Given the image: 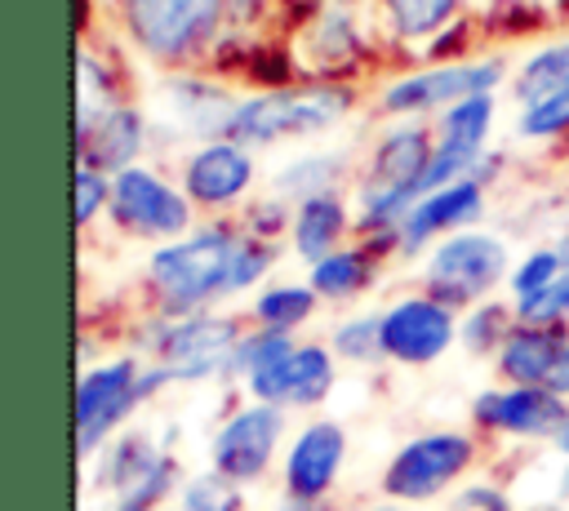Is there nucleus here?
<instances>
[{"label":"nucleus","instance_id":"obj_1","mask_svg":"<svg viewBox=\"0 0 569 511\" xmlns=\"http://www.w3.org/2000/svg\"><path fill=\"white\" fill-rule=\"evenodd\" d=\"M240 236L231 227H200L182 240H169L151 253L147 280L164 307V315H196L213 298L227 293L231 258Z\"/></svg>","mask_w":569,"mask_h":511},{"label":"nucleus","instance_id":"obj_2","mask_svg":"<svg viewBox=\"0 0 569 511\" xmlns=\"http://www.w3.org/2000/svg\"><path fill=\"white\" fill-rule=\"evenodd\" d=\"M164 382H173L160 364H138L133 355L102 360L80 373L76 387V449L80 458H93L102 444H111V431L142 404L151 400Z\"/></svg>","mask_w":569,"mask_h":511},{"label":"nucleus","instance_id":"obj_3","mask_svg":"<svg viewBox=\"0 0 569 511\" xmlns=\"http://www.w3.org/2000/svg\"><path fill=\"white\" fill-rule=\"evenodd\" d=\"M240 338H244L240 320L218 315V311L164 315L142 333V342L151 351V364H160L173 382H200V378L227 373Z\"/></svg>","mask_w":569,"mask_h":511},{"label":"nucleus","instance_id":"obj_4","mask_svg":"<svg viewBox=\"0 0 569 511\" xmlns=\"http://www.w3.org/2000/svg\"><path fill=\"white\" fill-rule=\"evenodd\" d=\"M93 484L111 493V502L124 507H142V511H164V502L173 493H182V471L178 458L156 444L147 431H124L111 444H102L98 467H93Z\"/></svg>","mask_w":569,"mask_h":511},{"label":"nucleus","instance_id":"obj_5","mask_svg":"<svg viewBox=\"0 0 569 511\" xmlns=\"http://www.w3.org/2000/svg\"><path fill=\"white\" fill-rule=\"evenodd\" d=\"M471 462H476V440L467 431H427L391 453L378 489H382V498L422 507V502L440 498L445 489H453L471 471Z\"/></svg>","mask_w":569,"mask_h":511},{"label":"nucleus","instance_id":"obj_6","mask_svg":"<svg viewBox=\"0 0 569 511\" xmlns=\"http://www.w3.org/2000/svg\"><path fill=\"white\" fill-rule=\"evenodd\" d=\"M507 244L489 231H453L445 236L427 258V293L445 307H471L480 302L502 275H507Z\"/></svg>","mask_w":569,"mask_h":511},{"label":"nucleus","instance_id":"obj_7","mask_svg":"<svg viewBox=\"0 0 569 511\" xmlns=\"http://www.w3.org/2000/svg\"><path fill=\"white\" fill-rule=\"evenodd\" d=\"M280 435H284V409L276 404H244L236 409L231 418H222V427L213 431L209 440V471H218L222 480L231 484H258L271 462H276V449H280Z\"/></svg>","mask_w":569,"mask_h":511},{"label":"nucleus","instance_id":"obj_8","mask_svg":"<svg viewBox=\"0 0 569 511\" xmlns=\"http://www.w3.org/2000/svg\"><path fill=\"white\" fill-rule=\"evenodd\" d=\"M347 111L342 89H307V93H267L236 107L231 138L240 142H271L284 133H316Z\"/></svg>","mask_w":569,"mask_h":511},{"label":"nucleus","instance_id":"obj_9","mask_svg":"<svg viewBox=\"0 0 569 511\" xmlns=\"http://www.w3.org/2000/svg\"><path fill=\"white\" fill-rule=\"evenodd\" d=\"M111 218L147 240H178L191 227V204L151 169H124L111 178Z\"/></svg>","mask_w":569,"mask_h":511},{"label":"nucleus","instance_id":"obj_10","mask_svg":"<svg viewBox=\"0 0 569 511\" xmlns=\"http://www.w3.org/2000/svg\"><path fill=\"white\" fill-rule=\"evenodd\" d=\"M453 338H458L453 307L436 302L431 293L400 298L382 311V360L431 364L453 347Z\"/></svg>","mask_w":569,"mask_h":511},{"label":"nucleus","instance_id":"obj_11","mask_svg":"<svg viewBox=\"0 0 569 511\" xmlns=\"http://www.w3.org/2000/svg\"><path fill=\"white\" fill-rule=\"evenodd\" d=\"M471 418L485 431L520 440H560L569 427V400L551 395L547 387H493L476 395Z\"/></svg>","mask_w":569,"mask_h":511},{"label":"nucleus","instance_id":"obj_12","mask_svg":"<svg viewBox=\"0 0 569 511\" xmlns=\"http://www.w3.org/2000/svg\"><path fill=\"white\" fill-rule=\"evenodd\" d=\"M342 458H347V431L333 418L307 422L284 453V498L325 502L338 484Z\"/></svg>","mask_w":569,"mask_h":511},{"label":"nucleus","instance_id":"obj_13","mask_svg":"<svg viewBox=\"0 0 569 511\" xmlns=\"http://www.w3.org/2000/svg\"><path fill=\"white\" fill-rule=\"evenodd\" d=\"M129 31L156 58L187 53L218 18L222 0H129Z\"/></svg>","mask_w":569,"mask_h":511},{"label":"nucleus","instance_id":"obj_14","mask_svg":"<svg viewBox=\"0 0 569 511\" xmlns=\"http://www.w3.org/2000/svg\"><path fill=\"white\" fill-rule=\"evenodd\" d=\"M329 387H333V351L316 342L293 347L289 355H280L276 364L249 378V395L276 409H311L329 395Z\"/></svg>","mask_w":569,"mask_h":511},{"label":"nucleus","instance_id":"obj_15","mask_svg":"<svg viewBox=\"0 0 569 511\" xmlns=\"http://www.w3.org/2000/svg\"><path fill=\"white\" fill-rule=\"evenodd\" d=\"M489 120H493V98L480 93V98H467L458 107L445 111V129H440V142H436V156L422 173V196L458 182V178H476V160H480V147H485V133H489Z\"/></svg>","mask_w":569,"mask_h":511},{"label":"nucleus","instance_id":"obj_16","mask_svg":"<svg viewBox=\"0 0 569 511\" xmlns=\"http://www.w3.org/2000/svg\"><path fill=\"white\" fill-rule=\"evenodd\" d=\"M502 67L498 62H453V67H436L422 76H409L400 84L387 89L382 107L387 111H427V107H458L467 98H480L498 84Z\"/></svg>","mask_w":569,"mask_h":511},{"label":"nucleus","instance_id":"obj_17","mask_svg":"<svg viewBox=\"0 0 569 511\" xmlns=\"http://www.w3.org/2000/svg\"><path fill=\"white\" fill-rule=\"evenodd\" d=\"M480 213H485V187H480V178H458V182L422 196L405 213V222H400V249L405 253H418L440 231H449V236L453 231H467Z\"/></svg>","mask_w":569,"mask_h":511},{"label":"nucleus","instance_id":"obj_18","mask_svg":"<svg viewBox=\"0 0 569 511\" xmlns=\"http://www.w3.org/2000/svg\"><path fill=\"white\" fill-rule=\"evenodd\" d=\"M182 182H187V200H196L204 209H222V204H236L249 191L253 160L236 142H209L187 160Z\"/></svg>","mask_w":569,"mask_h":511},{"label":"nucleus","instance_id":"obj_19","mask_svg":"<svg viewBox=\"0 0 569 511\" xmlns=\"http://www.w3.org/2000/svg\"><path fill=\"white\" fill-rule=\"evenodd\" d=\"M569 347V329L565 324H520L507 333L502 351H498V373L511 387H547L560 351Z\"/></svg>","mask_w":569,"mask_h":511},{"label":"nucleus","instance_id":"obj_20","mask_svg":"<svg viewBox=\"0 0 569 511\" xmlns=\"http://www.w3.org/2000/svg\"><path fill=\"white\" fill-rule=\"evenodd\" d=\"M138 147H142V120H138V111H129V107L98 111L80 129V169L124 173V169H133Z\"/></svg>","mask_w":569,"mask_h":511},{"label":"nucleus","instance_id":"obj_21","mask_svg":"<svg viewBox=\"0 0 569 511\" xmlns=\"http://www.w3.org/2000/svg\"><path fill=\"white\" fill-rule=\"evenodd\" d=\"M342 231H347V204H342L333 191L302 200V204H298V213H293V222H289L293 253H298V258H307L311 267H316L320 258L338 253Z\"/></svg>","mask_w":569,"mask_h":511},{"label":"nucleus","instance_id":"obj_22","mask_svg":"<svg viewBox=\"0 0 569 511\" xmlns=\"http://www.w3.org/2000/svg\"><path fill=\"white\" fill-rule=\"evenodd\" d=\"M164 107L173 111V120L182 129H191L196 138H213V133H231V120H236V107L227 93L209 89V84H196V80H178L164 89Z\"/></svg>","mask_w":569,"mask_h":511},{"label":"nucleus","instance_id":"obj_23","mask_svg":"<svg viewBox=\"0 0 569 511\" xmlns=\"http://www.w3.org/2000/svg\"><path fill=\"white\" fill-rule=\"evenodd\" d=\"M307 284L325 302H347L373 284V258H369V249H338L311 267Z\"/></svg>","mask_w":569,"mask_h":511},{"label":"nucleus","instance_id":"obj_24","mask_svg":"<svg viewBox=\"0 0 569 511\" xmlns=\"http://www.w3.org/2000/svg\"><path fill=\"white\" fill-rule=\"evenodd\" d=\"M316 289L311 284H271V289H262L258 298H253V320H258V329H280V333H293L298 324H307L311 320V311H316Z\"/></svg>","mask_w":569,"mask_h":511},{"label":"nucleus","instance_id":"obj_25","mask_svg":"<svg viewBox=\"0 0 569 511\" xmlns=\"http://www.w3.org/2000/svg\"><path fill=\"white\" fill-rule=\"evenodd\" d=\"M333 355L351 360V364H373L382 360V311H360V315H347L338 329H333V342H329Z\"/></svg>","mask_w":569,"mask_h":511},{"label":"nucleus","instance_id":"obj_26","mask_svg":"<svg viewBox=\"0 0 569 511\" xmlns=\"http://www.w3.org/2000/svg\"><path fill=\"white\" fill-rule=\"evenodd\" d=\"M511 329H516V311H507V307H498V302H480L476 311L462 315L458 338H462L467 351L485 355V351H502V342H507Z\"/></svg>","mask_w":569,"mask_h":511},{"label":"nucleus","instance_id":"obj_27","mask_svg":"<svg viewBox=\"0 0 569 511\" xmlns=\"http://www.w3.org/2000/svg\"><path fill=\"white\" fill-rule=\"evenodd\" d=\"M298 342L289 338V333H280V329H253V333H244L240 338V347H236V355H231V364H227V373H236V378H253V373H262L267 364H276L280 355H289Z\"/></svg>","mask_w":569,"mask_h":511},{"label":"nucleus","instance_id":"obj_28","mask_svg":"<svg viewBox=\"0 0 569 511\" xmlns=\"http://www.w3.org/2000/svg\"><path fill=\"white\" fill-rule=\"evenodd\" d=\"M178 507H182V511H249L240 484L222 480L218 471L187 475V484H182V493H178Z\"/></svg>","mask_w":569,"mask_h":511},{"label":"nucleus","instance_id":"obj_29","mask_svg":"<svg viewBox=\"0 0 569 511\" xmlns=\"http://www.w3.org/2000/svg\"><path fill=\"white\" fill-rule=\"evenodd\" d=\"M333 178H338V156H307V160H298V164L276 173V191L293 196L302 204L311 196H325L333 187Z\"/></svg>","mask_w":569,"mask_h":511},{"label":"nucleus","instance_id":"obj_30","mask_svg":"<svg viewBox=\"0 0 569 511\" xmlns=\"http://www.w3.org/2000/svg\"><path fill=\"white\" fill-rule=\"evenodd\" d=\"M565 84H569V40L533 53L525 62V71H520V98L525 102H533V98H542L551 89H565Z\"/></svg>","mask_w":569,"mask_h":511},{"label":"nucleus","instance_id":"obj_31","mask_svg":"<svg viewBox=\"0 0 569 511\" xmlns=\"http://www.w3.org/2000/svg\"><path fill=\"white\" fill-rule=\"evenodd\" d=\"M511 311H516L520 324H565V320H569V267H565L542 293L516 302Z\"/></svg>","mask_w":569,"mask_h":511},{"label":"nucleus","instance_id":"obj_32","mask_svg":"<svg viewBox=\"0 0 569 511\" xmlns=\"http://www.w3.org/2000/svg\"><path fill=\"white\" fill-rule=\"evenodd\" d=\"M560 129H569V84L525 102V111H520V133L525 138H547V133H560Z\"/></svg>","mask_w":569,"mask_h":511},{"label":"nucleus","instance_id":"obj_33","mask_svg":"<svg viewBox=\"0 0 569 511\" xmlns=\"http://www.w3.org/2000/svg\"><path fill=\"white\" fill-rule=\"evenodd\" d=\"M271 262H276L271 240H262V236H240L236 258H231V280H227V293H240V289L258 284V280L271 271Z\"/></svg>","mask_w":569,"mask_h":511},{"label":"nucleus","instance_id":"obj_34","mask_svg":"<svg viewBox=\"0 0 569 511\" xmlns=\"http://www.w3.org/2000/svg\"><path fill=\"white\" fill-rule=\"evenodd\" d=\"M560 271H565V258H560L556 249H533V253L511 271V298L525 302V298L542 293Z\"/></svg>","mask_w":569,"mask_h":511},{"label":"nucleus","instance_id":"obj_35","mask_svg":"<svg viewBox=\"0 0 569 511\" xmlns=\"http://www.w3.org/2000/svg\"><path fill=\"white\" fill-rule=\"evenodd\" d=\"M387 9H391L396 27L405 36H427V31H436L445 22V13L453 9V0H387Z\"/></svg>","mask_w":569,"mask_h":511},{"label":"nucleus","instance_id":"obj_36","mask_svg":"<svg viewBox=\"0 0 569 511\" xmlns=\"http://www.w3.org/2000/svg\"><path fill=\"white\" fill-rule=\"evenodd\" d=\"M111 204V182L98 169H76V222H93V213Z\"/></svg>","mask_w":569,"mask_h":511},{"label":"nucleus","instance_id":"obj_37","mask_svg":"<svg viewBox=\"0 0 569 511\" xmlns=\"http://www.w3.org/2000/svg\"><path fill=\"white\" fill-rule=\"evenodd\" d=\"M449 511H516V507L498 484H462L453 493Z\"/></svg>","mask_w":569,"mask_h":511},{"label":"nucleus","instance_id":"obj_38","mask_svg":"<svg viewBox=\"0 0 569 511\" xmlns=\"http://www.w3.org/2000/svg\"><path fill=\"white\" fill-rule=\"evenodd\" d=\"M284 204L280 200H262V204H253L249 209V236H262V240H271L276 231H284ZM293 222V218H289Z\"/></svg>","mask_w":569,"mask_h":511},{"label":"nucleus","instance_id":"obj_39","mask_svg":"<svg viewBox=\"0 0 569 511\" xmlns=\"http://www.w3.org/2000/svg\"><path fill=\"white\" fill-rule=\"evenodd\" d=\"M547 391L560 395V400H569V347L560 351V360H556V369H551V378H547Z\"/></svg>","mask_w":569,"mask_h":511},{"label":"nucleus","instance_id":"obj_40","mask_svg":"<svg viewBox=\"0 0 569 511\" xmlns=\"http://www.w3.org/2000/svg\"><path fill=\"white\" fill-rule=\"evenodd\" d=\"M280 511H333V507H329V498H325V502H302V498H284V502H280Z\"/></svg>","mask_w":569,"mask_h":511},{"label":"nucleus","instance_id":"obj_41","mask_svg":"<svg viewBox=\"0 0 569 511\" xmlns=\"http://www.w3.org/2000/svg\"><path fill=\"white\" fill-rule=\"evenodd\" d=\"M365 511H413L409 502H396V498H378V502H369Z\"/></svg>","mask_w":569,"mask_h":511},{"label":"nucleus","instance_id":"obj_42","mask_svg":"<svg viewBox=\"0 0 569 511\" xmlns=\"http://www.w3.org/2000/svg\"><path fill=\"white\" fill-rule=\"evenodd\" d=\"M556 253H560V258H565V267H569V231L560 236V244H556Z\"/></svg>","mask_w":569,"mask_h":511},{"label":"nucleus","instance_id":"obj_43","mask_svg":"<svg viewBox=\"0 0 569 511\" xmlns=\"http://www.w3.org/2000/svg\"><path fill=\"white\" fill-rule=\"evenodd\" d=\"M560 498H569V458H565V475H560Z\"/></svg>","mask_w":569,"mask_h":511},{"label":"nucleus","instance_id":"obj_44","mask_svg":"<svg viewBox=\"0 0 569 511\" xmlns=\"http://www.w3.org/2000/svg\"><path fill=\"white\" fill-rule=\"evenodd\" d=\"M556 449H560V453H565V458H569V427H565V435H560V440H556Z\"/></svg>","mask_w":569,"mask_h":511},{"label":"nucleus","instance_id":"obj_45","mask_svg":"<svg viewBox=\"0 0 569 511\" xmlns=\"http://www.w3.org/2000/svg\"><path fill=\"white\" fill-rule=\"evenodd\" d=\"M102 511H142V507H124V502H111V507H102Z\"/></svg>","mask_w":569,"mask_h":511},{"label":"nucleus","instance_id":"obj_46","mask_svg":"<svg viewBox=\"0 0 569 511\" xmlns=\"http://www.w3.org/2000/svg\"><path fill=\"white\" fill-rule=\"evenodd\" d=\"M529 511H565V507H551V502H542V507H529Z\"/></svg>","mask_w":569,"mask_h":511},{"label":"nucleus","instance_id":"obj_47","mask_svg":"<svg viewBox=\"0 0 569 511\" xmlns=\"http://www.w3.org/2000/svg\"><path fill=\"white\" fill-rule=\"evenodd\" d=\"M164 511H182V507H164Z\"/></svg>","mask_w":569,"mask_h":511}]
</instances>
